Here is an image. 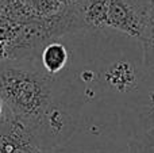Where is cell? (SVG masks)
<instances>
[{
    "label": "cell",
    "instance_id": "6da1fadb",
    "mask_svg": "<svg viewBox=\"0 0 154 153\" xmlns=\"http://www.w3.org/2000/svg\"><path fill=\"white\" fill-rule=\"evenodd\" d=\"M0 96L5 107L26 122L32 133L64 103L56 77L24 60L0 64Z\"/></svg>",
    "mask_w": 154,
    "mask_h": 153
},
{
    "label": "cell",
    "instance_id": "7a4b0ae2",
    "mask_svg": "<svg viewBox=\"0 0 154 153\" xmlns=\"http://www.w3.org/2000/svg\"><path fill=\"white\" fill-rule=\"evenodd\" d=\"M153 0H106L104 29H114L133 38L142 37Z\"/></svg>",
    "mask_w": 154,
    "mask_h": 153
},
{
    "label": "cell",
    "instance_id": "3957f363",
    "mask_svg": "<svg viewBox=\"0 0 154 153\" xmlns=\"http://www.w3.org/2000/svg\"><path fill=\"white\" fill-rule=\"evenodd\" d=\"M0 153H46L29 125L7 107L0 119Z\"/></svg>",
    "mask_w": 154,
    "mask_h": 153
},
{
    "label": "cell",
    "instance_id": "277c9868",
    "mask_svg": "<svg viewBox=\"0 0 154 153\" xmlns=\"http://www.w3.org/2000/svg\"><path fill=\"white\" fill-rule=\"evenodd\" d=\"M104 80H106L107 86L114 91L126 94V92L133 91L137 87L138 75H137L135 67L130 61L119 60L106 69Z\"/></svg>",
    "mask_w": 154,
    "mask_h": 153
},
{
    "label": "cell",
    "instance_id": "5b68a950",
    "mask_svg": "<svg viewBox=\"0 0 154 153\" xmlns=\"http://www.w3.org/2000/svg\"><path fill=\"white\" fill-rule=\"evenodd\" d=\"M69 60V53L64 43L51 41L43 46L41 52V65L42 69L50 76H57L65 69Z\"/></svg>",
    "mask_w": 154,
    "mask_h": 153
},
{
    "label": "cell",
    "instance_id": "8992f818",
    "mask_svg": "<svg viewBox=\"0 0 154 153\" xmlns=\"http://www.w3.org/2000/svg\"><path fill=\"white\" fill-rule=\"evenodd\" d=\"M143 52V65L147 69H154V0L152 2L142 37L139 38Z\"/></svg>",
    "mask_w": 154,
    "mask_h": 153
},
{
    "label": "cell",
    "instance_id": "52a82bcc",
    "mask_svg": "<svg viewBox=\"0 0 154 153\" xmlns=\"http://www.w3.org/2000/svg\"><path fill=\"white\" fill-rule=\"evenodd\" d=\"M131 153H154V127L138 134L130 142Z\"/></svg>",
    "mask_w": 154,
    "mask_h": 153
},
{
    "label": "cell",
    "instance_id": "ba28073f",
    "mask_svg": "<svg viewBox=\"0 0 154 153\" xmlns=\"http://www.w3.org/2000/svg\"><path fill=\"white\" fill-rule=\"evenodd\" d=\"M141 122L143 126V132L154 127V89L149 94V100L141 114Z\"/></svg>",
    "mask_w": 154,
    "mask_h": 153
},
{
    "label": "cell",
    "instance_id": "9c48e42d",
    "mask_svg": "<svg viewBox=\"0 0 154 153\" xmlns=\"http://www.w3.org/2000/svg\"><path fill=\"white\" fill-rule=\"evenodd\" d=\"M82 0H61V3L65 5L66 8H75L81 3Z\"/></svg>",
    "mask_w": 154,
    "mask_h": 153
},
{
    "label": "cell",
    "instance_id": "30bf717a",
    "mask_svg": "<svg viewBox=\"0 0 154 153\" xmlns=\"http://www.w3.org/2000/svg\"><path fill=\"white\" fill-rule=\"evenodd\" d=\"M4 110H5V103L3 100V98L0 96V119L3 118V114H4Z\"/></svg>",
    "mask_w": 154,
    "mask_h": 153
},
{
    "label": "cell",
    "instance_id": "8fae6325",
    "mask_svg": "<svg viewBox=\"0 0 154 153\" xmlns=\"http://www.w3.org/2000/svg\"><path fill=\"white\" fill-rule=\"evenodd\" d=\"M5 53V49L3 46V43H0V64H2V60H3V54Z\"/></svg>",
    "mask_w": 154,
    "mask_h": 153
}]
</instances>
